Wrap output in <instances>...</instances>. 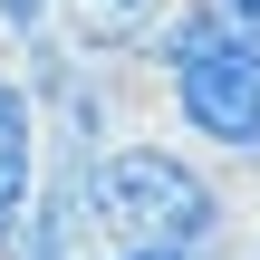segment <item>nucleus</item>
<instances>
[{
  "label": "nucleus",
  "mask_w": 260,
  "mask_h": 260,
  "mask_svg": "<svg viewBox=\"0 0 260 260\" xmlns=\"http://www.w3.org/2000/svg\"><path fill=\"white\" fill-rule=\"evenodd\" d=\"M96 260H222V251H174V241H96Z\"/></svg>",
  "instance_id": "obj_6"
},
{
  "label": "nucleus",
  "mask_w": 260,
  "mask_h": 260,
  "mask_svg": "<svg viewBox=\"0 0 260 260\" xmlns=\"http://www.w3.org/2000/svg\"><path fill=\"white\" fill-rule=\"evenodd\" d=\"M29 193H39V96L10 68V48H0V241L19 232Z\"/></svg>",
  "instance_id": "obj_4"
},
{
  "label": "nucleus",
  "mask_w": 260,
  "mask_h": 260,
  "mask_svg": "<svg viewBox=\"0 0 260 260\" xmlns=\"http://www.w3.org/2000/svg\"><path fill=\"white\" fill-rule=\"evenodd\" d=\"M154 87H164V116H174V135H183L193 154H212V164H260V29L222 39L212 58H193V68H174V77H154Z\"/></svg>",
  "instance_id": "obj_2"
},
{
  "label": "nucleus",
  "mask_w": 260,
  "mask_h": 260,
  "mask_svg": "<svg viewBox=\"0 0 260 260\" xmlns=\"http://www.w3.org/2000/svg\"><path fill=\"white\" fill-rule=\"evenodd\" d=\"M222 260H260V232H251V241H241V232H232V251H222Z\"/></svg>",
  "instance_id": "obj_7"
},
{
  "label": "nucleus",
  "mask_w": 260,
  "mask_h": 260,
  "mask_svg": "<svg viewBox=\"0 0 260 260\" xmlns=\"http://www.w3.org/2000/svg\"><path fill=\"white\" fill-rule=\"evenodd\" d=\"M174 0H58L48 10V29L77 48V58H106V68H135V48H145V29L164 19Z\"/></svg>",
  "instance_id": "obj_3"
},
{
  "label": "nucleus",
  "mask_w": 260,
  "mask_h": 260,
  "mask_svg": "<svg viewBox=\"0 0 260 260\" xmlns=\"http://www.w3.org/2000/svg\"><path fill=\"white\" fill-rule=\"evenodd\" d=\"M241 212L183 135H116L96 154V241H174V251H232Z\"/></svg>",
  "instance_id": "obj_1"
},
{
  "label": "nucleus",
  "mask_w": 260,
  "mask_h": 260,
  "mask_svg": "<svg viewBox=\"0 0 260 260\" xmlns=\"http://www.w3.org/2000/svg\"><path fill=\"white\" fill-rule=\"evenodd\" d=\"M48 10L58 0H0V48H19L29 29H48Z\"/></svg>",
  "instance_id": "obj_5"
}]
</instances>
